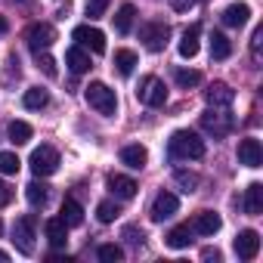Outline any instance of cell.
<instances>
[{"mask_svg":"<svg viewBox=\"0 0 263 263\" xmlns=\"http://www.w3.org/2000/svg\"><path fill=\"white\" fill-rule=\"evenodd\" d=\"M167 152L177 161H198V158H204V140L198 134H192V130H177L167 143Z\"/></svg>","mask_w":263,"mask_h":263,"instance_id":"1","label":"cell"},{"mask_svg":"<svg viewBox=\"0 0 263 263\" xmlns=\"http://www.w3.org/2000/svg\"><path fill=\"white\" fill-rule=\"evenodd\" d=\"M84 96H87L90 108H96V111L105 115V118H111V115L118 111V96H115V90H111L108 84H102V81H90L87 90H84Z\"/></svg>","mask_w":263,"mask_h":263,"instance_id":"2","label":"cell"},{"mask_svg":"<svg viewBox=\"0 0 263 263\" xmlns=\"http://www.w3.org/2000/svg\"><path fill=\"white\" fill-rule=\"evenodd\" d=\"M201 127L208 130L211 137H226V134H232L235 118H232L229 105H211V108L201 115Z\"/></svg>","mask_w":263,"mask_h":263,"instance_id":"3","label":"cell"},{"mask_svg":"<svg viewBox=\"0 0 263 263\" xmlns=\"http://www.w3.org/2000/svg\"><path fill=\"white\" fill-rule=\"evenodd\" d=\"M137 99H140L143 105H149V108H161V105L167 102V87H164V81L155 78V74L143 78L140 87H137Z\"/></svg>","mask_w":263,"mask_h":263,"instance_id":"4","label":"cell"},{"mask_svg":"<svg viewBox=\"0 0 263 263\" xmlns=\"http://www.w3.org/2000/svg\"><path fill=\"white\" fill-rule=\"evenodd\" d=\"M13 245H16V251L25 254V257L34 254V217H31V214L19 217V220L13 223Z\"/></svg>","mask_w":263,"mask_h":263,"instance_id":"5","label":"cell"},{"mask_svg":"<svg viewBox=\"0 0 263 263\" xmlns=\"http://www.w3.org/2000/svg\"><path fill=\"white\" fill-rule=\"evenodd\" d=\"M167 37H171V25L167 22H146L143 31H140V41L146 44V50L152 53H161L167 47Z\"/></svg>","mask_w":263,"mask_h":263,"instance_id":"6","label":"cell"},{"mask_svg":"<svg viewBox=\"0 0 263 263\" xmlns=\"http://www.w3.org/2000/svg\"><path fill=\"white\" fill-rule=\"evenodd\" d=\"M28 164H31L34 177H50V174H56V167H59V152H56L53 146H41V149L31 152Z\"/></svg>","mask_w":263,"mask_h":263,"instance_id":"7","label":"cell"},{"mask_svg":"<svg viewBox=\"0 0 263 263\" xmlns=\"http://www.w3.org/2000/svg\"><path fill=\"white\" fill-rule=\"evenodd\" d=\"M25 41H28L31 53H44V50H50V47H53L56 31H53V25H47V22H34V25L25 31Z\"/></svg>","mask_w":263,"mask_h":263,"instance_id":"8","label":"cell"},{"mask_svg":"<svg viewBox=\"0 0 263 263\" xmlns=\"http://www.w3.org/2000/svg\"><path fill=\"white\" fill-rule=\"evenodd\" d=\"M177 208H180V198H177L174 192H158L155 201H152L149 217H152L155 223H164V220H171V217L177 214Z\"/></svg>","mask_w":263,"mask_h":263,"instance_id":"9","label":"cell"},{"mask_svg":"<svg viewBox=\"0 0 263 263\" xmlns=\"http://www.w3.org/2000/svg\"><path fill=\"white\" fill-rule=\"evenodd\" d=\"M71 37H74L81 47L93 50V53H105V34H102L99 28H93V25H78V28L71 31Z\"/></svg>","mask_w":263,"mask_h":263,"instance_id":"10","label":"cell"},{"mask_svg":"<svg viewBox=\"0 0 263 263\" xmlns=\"http://www.w3.org/2000/svg\"><path fill=\"white\" fill-rule=\"evenodd\" d=\"M235 254H238V260H254L257 257V251H260V232L257 229H241L238 235H235Z\"/></svg>","mask_w":263,"mask_h":263,"instance_id":"11","label":"cell"},{"mask_svg":"<svg viewBox=\"0 0 263 263\" xmlns=\"http://www.w3.org/2000/svg\"><path fill=\"white\" fill-rule=\"evenodd\" d=\"M220 226H223V220H220V214H214V211H198V214L192 217V223H189L192 235H214V232H220Z\"/></svg>","mask_w":263,"mask_h":263,"instance_id":"12","label":"cell"},{"mask_svg":"<svg viewBox=\"0 0 263 263\" xmlns=\"http://www.w3.org/2000/svg\"><path fill=\"white\" fill-rule=\"evenodd\" d=\"M238 164H245V167H260L263 164V149L254 137L238 143Z\"/></svg>","mask_w":263,"mask_h":263,"instance_id":"13","label":"cell"},{"mask_svg":"<svg viewBox=\"0 0 263 263\" xmlns=\"http://www.w3.org/2000/svg\"><path fill=\"white\" fill-rule=\"evenodd\" d=\"M108 189H111V195L115 198H121V201H127V198H134L137 195V183L130 180V177H121V174H111L108 177Z\"/></svg>","mask_w":263,"mask_h":263,"instance_id":"14","label":"cell"},{"mask_svg":"<svg viewBox=\"0 0 263 263\" xmlns=\"http://www.w3.org/2000/svg\"><path fill=\"white\" fill-rule=\"evenodd\" d=\"M248 16H251V7L248 4H229L220 19H223L226 28H241V25H248Z\"/></svg>","mask_w":263,"mask_h":263,"instance_id":"15","label":"cell"},{"mask_svg":"<svg viewBox=\"0 0 263 263\" xmlns=\"http://www.w3.org/2000/svg\"><path fill=\"white\" fill-rule=\"evenodd\" d=\"M204 99H208V105H232V99H235V90H232L229 84L217 81V84H211V87L204 90Z\"/></svg>","mask_w":263,"mask_h":263,"instance_id":"16","label":"cell"},{"mask_svg":"<svg viewBox=\"0 0 263 263\" xmlns=\"http://www.w3.org/2000/svg\"><path fill=\"white\" fill-rule=\"evenodd\" d=\"M241 208H245L248 217L263 214V186H260V183H251V186L245 189V201H241Z\"/></svg>","mask_w":263,"mask_h":263,"instance_id":"17","label":"cell"},{"mask_svg":"<svg viewBox=\"0 0 263 263\" xmlns=\"http://www.w3.org/2000/svg\"><path fill=\"white\" fill-rule=\"evenodd\" d=\"M121 161H124L130 171H143L146 161H149V152H146V146H124V149H121Z\"/></svg>","mask_w":263,"mask_h":263,"instance_id":"18","label":"cell"},{"mask_svg":"<svg viewBox=\"0 0 263 263\" xmlns=\"http://www.w3.org/2000/svg\"><path fill=\"white\" fill-rule=\"evenodd\" d=\"M47 238H50L53 248H65V241H68V223L62 217L47 220Z\"/></svg>","mask_w":263,"mask_h":263,"instance_id":"19","label":"cell"},{"mask_svg":"<svg viewBox=\"0 0 263 263\" xmlns=\"http://www.w3.org/2000/svg\"><path fill=\"white\" fill-rule=\"evenodd\" d=\"M198 37H201V28L198 25H189L183 31V37H180V56L183 59H192L198 53Z\"/></svg>","mask_w":263,"mask_h":263,"instance_id":"20","label":"cell"},{"mask_svg":"<svg viewBox=\"0 0 263 263\" xmlns=\"http://www.w3.org/2000/svg\"><path fill=\"white\" fill-rule=\"evenodd\" d=\"M65 65H68L74 74H84V71L90 68V53H84V47L78 44V47H71V50L65 53Z\"/></svg>","mask_w":263,"mask_h":263,"instance_id":"21","label":"cell"},{"mask_svg":"<svg viewBox=\"0 0 263 263\" xmlns=\"http://www.w3.org/2000/svg\"><path fill=\"white\" fill-rule=\"evenodd\" d=\"M115 68L121 78H130L137 68V53L134 50H115Z\"/></svg>","mask_w":263,"mask_h":263,"instance_id":"22","label":"cell"},{"mask_svg":"<svg viewBox=\"0 0 263 263\" xmlns=\"http://www.w3.org/2000/svg\"><path fill=\"white\" fill-rule=\"evenodd\" d=\"M229 56H232V44H229V37L220 34V31H214V34H211V59L223 62V59H229Z\"/></svg>","mask_w":263,"mask_h":263,"instance_id":"23","label":"cell"},{"mask_svg":"<svg viewBox=\"0 0 263 263\" xmlns=\"http://www.w3.org/2000/svg\"><path fill=\"white\" fill-rule=\"evenodd\" d=\"M22 105H25V108H31V111H37V108H47V105H50V93H47L44 87H31V90H25V96H22Z\"/></svg>","mask_w":263,"mask_h":263,"instance_id":"24","label":"cell"},{"mask_svg":"<svg viewBox=\"0 0 263 263\" xmlns=\"http://www.w3.org/2000/svg\"><path fill=\"white\" fill-rule=\"evenodd\" d=\"M134 16H137V7H134V4H124V7L115 13V31H118V34H127L130 25H134Z\"/></svg>","mask_w":263,"mask_h":263,"instance_id":"25","label":"cell"},{"mask_svg":"<svg viewBox=\"0 0 263 263\" xmlns=\"http://www.w3.org/2000/svg\"><path fill=\"white\" fill-rule=\"evenodd\" d=\"M62 220L68 223V229H71V226H81V223H84V208H81L74 198H65V201H62Z\"/></svg>","mask_w":263,"mask_h":263,"instance_id":"26","label":"cell"},{"mask_svg":"<svg viewBox=\"0 0 263 263\" xmlns=\"http://www.w3.org/2000/svg\"><path fill=\"white\" fill-rule=\"evenodd\" d=\"M189 241H192L189 223H186V226H174V229L167 232V245H171V248H189Z\"/></svg>","mask_w":263,"mask_h":263,"instance_id":"27","label":"cell"},{"mask_svg":"<svg viewBox=\"0 0 263 263\" xmlns=\"http://www.w3.org/2000/svg\"><path fill=\"white\" fill-rule=\"evenodd\" d=\"M10 140H13L16 146H25V143L31 140V124H25V121H13V124H10Z\"/></svg>","mask_w":263,"mask_h":263,"instance_id":"28","label":"cell"},{"mask_svg":"<svg viewBox=\"0 0 263 263\" xmlns=\"http://www.w3.org/2000/svg\"><path fill=\"white\" fill-rule=\"evenodd\" d=\"M25 195H28V201H31V204H34V208H44V204H47V201H50V189H47V186H44V183H31V186H28V192H25Z\"/></svg>","mask_w":263,"mask_h":263,"instance_id":"29","label":"cell"},{"mask_svg":"<svg viewBox=\"0 0 263 263\" xmlns=\"http://www.w3.org/2000/svg\"><path fill=\"white\" fill-rule=\"evenodd\" d=\"M174 180H177V186H180L183 192H195V189H198V183H201V180H198V174H192V171H177V174H174Z\"/></svg>","mask_w":263,"mask_h":263,"instance_id":"30","label":"cell"},{"mask_svg":"<svg viewBox=\"0 0 263 263\" xmlns=\"http://www.w3.org/2000/svg\"><path fill=\"white\" fill-rule=\"evenodd\" d=\"M108 4H111V0H87V4H84V13L90 16V22H96V19H102V16H105Z\"/></svg>","mask_w":263,"mask_h":263,"instance_id":"31","label":"cell"},{"mask_svg":"<svg viewBox=\"0 0 263 263\" xmlns=\"http://www.w3.org/2000/svg\"><path fill=\"white\" fill-rule=\"evenodd\" d=\"M19 155L16 152H0V174H19Z\"/></svg>","mask_w":263,"mask_h":263,"instance_id":"32","label":"cell"},{"mask_svg":"<svg viewBox=\"0 0 263 263\" xmlns=\"http://www.w3.org/2000/svg\"><path fill=\"white\" fill-rule=\"evenodd\" d=\"M177 84L180 87H195V84H201V74L192 71V68H177Z\"/></svg>","mask_w":263,"mask_h":263,"instance_id":"33","label":"cell"},{"mask_svg":"<svg viewBox=\"0 0 263 263\" xmlns=\"http://www.w3.org/2000/svg\"><path fill=\"white\" fill-rule=\"evenodd\" d=\"M118 214H121V211H118V204H115V201H102V204L96 208V217H99V223H111Z\"/></svg>","mask_w":263,"mask_h":263,"instance_id":"34","label":"cell"},{"mask_svg":"<svg viewBox=\"0 0 263 263\" xmlns=\"http://www.w3.org/2000/svg\"><path fill=\"white\" fill-rule=\"evenodd\" d=\"M121 257H124V251H121L118 245H102V248H99V260H102V263H118Z\"/></svg>","mask_w":263,"mask_h":263,"instance_id":"35","label":"cell"},{"mask_svg":"<svg viewBox=\"0 0 263 263\" xmlns=\"http://www.w3.org/2000/svg\"><path fill=\"white\" fill-rule=\"evenodd\" d=\"M34 56H37V65L44 68L47 78H56V74H59V71H56V62H53V56H47V50H44V53H34Z\"/></svg>","mask_w":263,"mask_h":263,"instance_id":"36","label":"cell"},{"mask_svg":"<svg viewBox=\"0 0 263 263\" xmlns=\"http://www.w3.org/2000/svg\"><path fill=\"white\" fill-rule=\"evenodd\" d=\"M260 44H263V28H254L251 34V59L260 62Z\"/></svg>","mask_w":263,"mask_h":263,"instance_id":"37","label":"cell"},{"mask_svg":"<svg viewBox=\"0 0 263 263\" xmlns=\"http://www.w3.org/2000/svg\"><path fill=\"white\" fill-rule=\"evenodd\" d=\"M124 238H127L130 245H143L146 232H143V229H137V226H124Z\"/></svg>","mask_w":263,"mask_h":263,"instance_id":"38","label":"cell"},{"mask_svg":"<svg viewBox=\"0 0 263 263\" xmlns=\"http://www.w3.org/2000/svg\"><path fill=\"white\" fill-rule=\"evenodd\" d=\"M10 201H13V189H10L4 180H0V208H7Z\"/></svg>","mask_w":263,"mask_h":263,"instance_id":"39","label":"cell"},{"mask_svg":"<svg viewBox=\"0 0 263 263\" xmlns=\"http://www.w3.org/2000/svg\"><path fill=\"white\" fill-rule=\"evenodd\" d=\"M171 7H174L177 13H189V10L195 7V0H171Z\"/></svg>","mask_w":263,"mask_h":263,"instance_id":"40","label":"cell"},{"mask_svg":"<svg viewBox=\"0 0 263 263\" xmlns=\"http://www.w3.org/2000/svg\"><path fill=\"white\" fill-rule=\"evenodd\" d=\"M201 257H204V260H220V251H217V248H204Z\"/></svg>","mask_w":263,"mask_h":263,"instance_id":"41","label":"cell"},{"mask_svg":"<svg viewBox=\"0 0 263 263\" xmlns=\"http://www.w3.org/2000/svg\"><path fill=\"white\" fill-rule=\"evenodd\" d=\"M7 31H10V25H7V19H4V16H0V34H7Z\"/></svg>","mask_w":263,"mask_h":263,"instance_id":"42","label":"cell"},{"mask_svg":"<svg viewBox=\"0 0 263 263\" xmlns=\"http://www.w3.org/2000/svg\"><path fill=\"white\" fill-rule=\"evenodd\" d=\"M7 260H10V254H7V251H0V263H7Z\"/></svg>","mask_w":263,"mask_h":263,"instance_id":"43","label":"cell"},{"mask_svg":"<svg viewBox=\"0 0 263 263\" xmlns=\"http://www.w3.org/2000/svg\"><path fill=\"white\" fill-rule=\"evenodd\" d=\"M13 4H31V0H13Z\"/></svg>","mask_w":263,"mask_h":263,"instance_id":"44","label":"cell"},{"mask_svg":"<svg viewBox=\"0 0 263 263\" xmlns=\"http://www.w3.org/2000/svg\"><path fill=\"white\" fill-rule=\"evenodd\" d=\"M0 232H4V223H0Z\"/></svg>","mask_w":263,"mask_h":263,"instance_id":"45","label":"cell"}]
</instances>
